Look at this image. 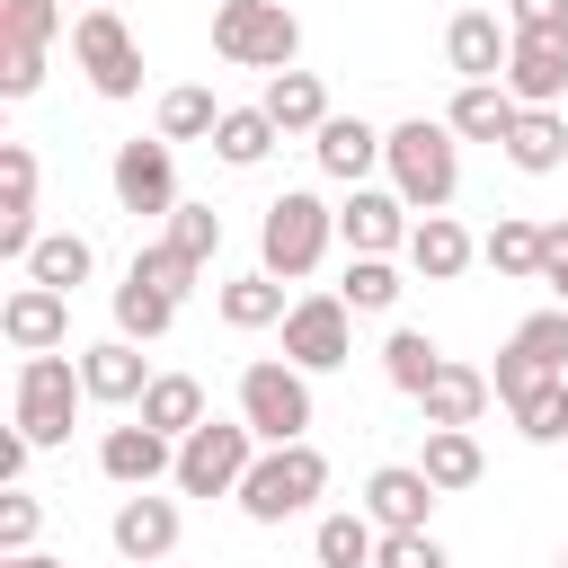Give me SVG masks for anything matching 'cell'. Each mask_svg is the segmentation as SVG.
Segmentation results:
<instances>
[{"mask_svg": "<svg viewBox=\"0 0 568 568\" xmlns=\"http://www.w3.org/2000/svg\"><path fill=\"white\" fill-rule=\"evenodd\" d=\"M373 550H382V524L364 506H337V515L311 524V559L320 568H373Z\"/></svg>", "mask_w": 568, "mask_h": 568, "instance_id": "cell-27", "label": "cell"}, {"mask_svg": "<svg viewBox=\"0 0 568 568\" xmlns=\"http://www.w3.org/2000/svg\"><path fill=\"white\" fill-rule=\"evenodd\" d=\"M36 240H44L36 231V151L27 142H0V257L27 266Z\"/></svg>", "mask_w": 568, "mask_h": 568, "instance_id": "cell-18", "label": "cell"}, {"mask_svg": "<svg viewBox=\"0 0 568 568\" xmlns=\"http://www.w3.org/2000/svg\"><path fill=\"white\" fill-rule=\"evenodd\" d=\"M178 497H160V488H133L115 515H106V541H115V559H133V568H160V559H178Z\"/></svg>", "mask_w": 568, "mask_h": 568, "instance_id": "cell-12", "label": "cell"}, {"mask_svg": "<svg viewBox=\"0 0 568 568\" xmlns=\"http://www.w3.org/2000/svg\"><path fill=\"white\" fill-rule=\"evenodd\" d=\"M382 169H390V186L408 195V213H444L453 186H462V133H453L444 115H408V124H390V142H382Z\"/></svg>", "mask_w": 568, "mask_h": 568, "instance_id": "cell-1", "label": "cell"}, {"mask_svg": "<svg viewBox=\"0 0 568 568\" xmlns=\"http://www.w3.org/2000/svg\"><path fill=\"white\" fill-rule=\"evenodd\" d=\"M98 470H106V479L133 497V488L178 479V444H169L160 426H142V417H133V426H106V435H98Z\"/></svg>", "mask_w": 568, "mask_h": 568, "instance_id": "cell-13", "label": "cell"}, {"mask_svg": "<svg viewBox=\"0 0 568 568\" xmlns=\"http://www.w3.org/2000/svg\"><path fill=\"white\" fill-rule=\"evenodd\" d=\"M506 355L515 364H532V373H568V311L550 302V311H532L515 337H506Z\"/></svg>", "mask_w": 568, "mask_h": 568, "instance_id": "cell-38", "label": "cell"}, {"mask_svg": "<svg viewBox=\"0 0 568 568\" xmlns=\"http://www.w3.org/2000/svg\"><path fill=\"white\" fill-rule=\"evenodd\" d=\"M524 444H568V382H541L524 408H506Z\"/></svg>", "mask_w": 568, "mask_h": 568, "instance_id": "cell-39", "label": "cell"}, {"mask_svg": "<svg viewBox=\"0 0 568 568\" xmlns=\"http://www.w3.org/2000/svg\"><path fill=\"white\" fill-rule=\"evenodd\" d=\"M133 417H142V426H160L169 444H186V435L204 426V382H195V373H160V382L142 390V408H133Z\"/></svg>", "mask_w": 568, "mask_h": 568, "instance_id": "cell-30", "label": "cell"}, {"mask_svg": "<svg viewBox=\"0 0 568 568\" xmlns=\"http://www.w3.org/2000/svg\"><path fill=\"white\" fill-rule=\"evenodd\" d=\"M355 355V311L337 302V293H302L293 311H284V364H302V373H337Z\"/></svg>", "mask_w": 568, "mask_h": 568, "instance_id": "cell-9", "label": "cell"}, {"mask_svg": "<svg viewBox=\"0 0 568 568\" xmlns=\"http://www.w3.org/2000/svg\"><path fill=\"white\" fill-rule=\"evenodd\" d=\"M27 462H36V444L9 426V435H0V488H18V479H27Z\"/></svg>", "mask_w": 568, "mask_h": 568, "instance_id": "cell-47", "label": "cell"}, {"mask_svg": "<svg viewBox=\"0 0 568 568\" xmlns=\"http://www.w3.org/2000/svg\"><path fill=\"white\" fill-rule=\"evenodd\" d=\"M124 275H142L151 293H169V302H186L204 266H195V257H186V248H178V240L160 231V240H142V248H133V266H124Z\"/></svg>", "mask_w": 568, "mask_h": 568, "instance_id": "cell-37", "label": "cell"}, {"mask_svg": "<svg viewBox=\"0 0 568 568\" xmlns=\"http://www.w3.org/2000/svg\"><path fill=\"white\" fill-rule=\"evenodd\" d=\"M417 470H426L444 497H462V488H479V479H488V453H479V435H470V426H426Z\"/></svg>", "mask_w": 568, "mask_h": 568, "instance_id": "cell-23", "label": "cell"}, {"mask_svg": "<svg viewBox=\"0 0 568 568\" xmlns=\"http://www.w3.org/2000/svg\"><path fill=\"white\" fill-rule=\"evenodd\" d=\"M435 497H444V488H435V479H426L417 462H382V470L364 479V497H355V506H364V515H373L382 532H426Z\"/></svg>", "mask_w": 568, "mask_h": 568, "instance_id": "cell-16", "label": "cell"}, {"mask_svg": "<svg viewBox=\"0 0 568 568\" xmlns=\"http://www.w3.org/2000/svg\"><path fill=\"white\" fill-rule=\"evenodd\" d=\"M479 266H497V275H515V284H541V222L497 213V222L479 231Z\"/></svg>", "mask_w": 568, "mask_h": 568, "instance_id": "cell-28", "label": "cell"}, {"mask_svg": "<svg viewBox=\"0 0 568 568\" xmlns=\"http://www.w3.org/2000/svg\"><path fill=\"white\" fill-rule=\"evenodd\" d=\"M213 311H222V328H240V337H257V328H284V284L257 266V275H231L222 293H213Z\"/></svg>", "mask_w": 568, "mask_h": 568, "instance_id": "cell-25", "label": "cell"}, {"mask_svg": "<svg viewBox=\"0 0 568 568\" xmlns=\"http://www.w3.org/2000/svg\"><path fill=\"white\" fill-rule=\"evenodd\" d=\"M53 36H62V0H0V44L53 53Z\"/></svg>", "mask_w": 568, "mask_h": 568, "instance_id": "cell-40", "label": "cell"}, {"mask_svg": "<svg viewBox=\"0 0 568 568\" xmlns=\"http://www.w3.org/2000/svg\"><path fill=\"white\" fill-rule=\"evenodd\" d=\"M515 36H568V0H506Z\"/></svg>", "mask_w": 568, "mask_h": 568, "instance_id": "cell-45", "label": "cell"}, {"mask_svg": "<svg viewBox=\"0 0 568 568\" xmlns=\"http://www.w3.org/2000/svg\"><path fill=\"white\" fill-rule=\"evenodd\" d=\"M275 142H284V133H275L266 106H222V124H213V160H222V169H257Z\"/></svg>", "mask_w": 568, "mask_h": 568, "instance_id": "cell-34", "label": "cell"}, {"mask_svg": "<svg viewBox=\"0 0 568 568\" xmlns=\"http://www.w3.org/2000/svg\"><path fill=\"white\" fill-rule=\"evenodd\" d=\"M36 89H44V53H36V44H0V98L27 106Z\"/></svg>", "mask_w": 568, "mask_h": 568, "instance_id": "cell-43", "label": "cell"}, {"mask_svg": "<svg viewBox=\"0 0 568 568\" xmlns=\"http://www.w3.org/2000/svg\"><path fill=\"white\" fill-rule=\"evenodd\" d=\"M444 62H453L462 80H506V62H515V27H506V9H453V27H444Z\"/></svg>", "mask_w": 568, "mask_h": 568, "instance_id": "cell-14", "label": "cell"}, {"mask_svg": "<svg viewBox=\"0 0 568 568\" xmlns=\"http://www.w3.org/2000/svg\"><path fill=\"white\" fill-rule=\"evenodd\" d=\"M257 106L275 115V133H320V124H328V89H320V71H275Z\"/></svg>", "mask_w": 568, "mask_h": 568, "instance_id": "cell-31", "label": "cell"}, {"mask_svg": "<svg viewBox=\"0 0 568 568\" xmlns=\"http://www.w3.org/2000/svg\"><path fill=\"white\" fill-rule=\"evenodd\" d=\"M408 195L399 186H346V204H337V240H346V257H408Z\"/></svg>", "mask_w": 568, "mask_h": 568, "instance_id": "cell-11", "label": "cell"}, {"mask_svg": "<svg viewBox=\"0 0 568 568\" xmlns=\"http://www.w3.org/2000/svg\"><path fill=\"white\" fill-rule=\"evenodd\" d=\"M559 568H568V550H559Z\"/></svg>", "mask_w": 568, "mask_h": 568, "instance_id": "cell-50", "label": "cell"}, {"mask_svg": "<svg viewBox=\"0 0 568 568\" xmlns=\"http://www.w3.org/2000/svg\"><path fill=\"white\" fill-rule=\"evenodd\" d=\"M106 186H115V204L124 213H178L186 195H178V151L151 133H133V142H115V160H106Z\"/></svg>", "mask_w": 568, "mask_h": 568, "instance_id": "cell-10", "label": "cell"}, {"mask_svg": "<svg viewBox=\"0 0 568 568\" xmlns=\"http://www.w3.org/2000/svg\"><path fill=\"white\" fill-rule=\"evenodd\" d=\"M328 497V453L320 444H266L257 470L240 479V515L248 524H293Z\"/></svg>", "mask_w": 568, "mask_h": 568, "instance_id": "cell-3", "label": "cell"}, {"mask_svg": "<svg viewBox=\"0 0 568 568\" xmlns=\"http://www.w3.org/2000/svg\"><path fill=\"white\" fill-rule=\"evenodd\" d=\"M80 382H89L98 408H142V390H151L160 373H151V355H142L133 337H98V346H80Z\"/></svg>", "mask_w": 568, "mask_h": 568, "instance_id": "cell-17", "label": "cell"}, {"mask_svg": "<svg viewBox=\"0 0 568 568\" xmlns=\"http://www.w3.org/2000/svg\"><path fill=\"white\" fill-rule=\"evenodd\" d=\"M0 337H9L18 355H62V346H71V293L18 284V293L0 302Z\"/></svg>", "mask_w": 568, "mask_h": 568, "instance_id": "cell-15", "label": "cell"}, {"mask_svg": "<svg viewBox=\"0 0 568 568\" xmlns=\"http://www.w3.org/2000/svg\"><path fill=\"white\" fill-rule=\"evenodd\" d=\"M80 399H89V382H80V355H18V390H9V426L44 453V444H62L71 435V417H80Z\"/></svg>", "mask_w": 568, "mask_h": 568, "instance_id": "cell-5", "label": "cell"}, {"mask_svg": "<svg viewBox=\"0 0 568 568\" xmlns=\"http://www.w3.org/2000/svg\"><path fill=\"white\" fill-rule=\"evenodd\" d=\"M541 284H550V302L568 311V222H541Z\"/></svg>", "mask_w": 568, "mask_h": 568, "instance_id": "cell-46", "label": "cell"}, {"mask_svg": "<svg viewBox=\"0 0 568 568\" xmlns=\"http://www.w3.org/2000/svg\"><path fill=\"white\" fill-rule=\"evenodd\" d=\"M169 240H178V248L204 266V257L222 248V213H213V204H178V213H169Z\"/></svg>", "mask_w": 568, "mask_h": 568, "instance_id": "cell-42", "label": "cell"}, {"mask_svg": "<svg viewBox=\"0 0 568 568\" xmlns=\"http://www.w3.org/2000/svg\"><path fill=\"white\" fill-rule=\"evenodd\" d=\"M506 160H515L524 178L568 169V115H559V106H524V115H515V133H506Z\"/></svg>", "mask_w": 568, "mask_h": 568, "instance_id": "cell-24", "label": "cell"}, {"mask_svg": "<svg viewBox=\"0 0 568 568\" xmlns=\"http://www.w3.org/2000/svg\"><path fill=\"white\" fill-rule=\"evenodd\" d=\"M488 399H497V382H488L479 364H444V373H435V390H426L417 408H426V426H479V417H488Z\"/></svg>", "mask_w": 568, "mask_h": 568, "instance_id": "cell-26", "label": "cell"}, {"mask_svg": "<svg viewBox=\"0 0 568 568\" xmlns=\"http://www.w3.org/2000/svg\"><path fill=\"white\" fill-rule=\"evenodd\" d=\"M71 62L89 71L98 98H115V106L142 98V36H133L115 9H80V18H71Z\"/></svg>", "mask_w": 568, "mask_h": 568, "instance_id": "cell-8", "label": "cell"}, {"mask_svg": "<svg viewBox=\"0 0 568 568\" xmlns=\"http://www.w3.org/2000/svg\"><path fill=\"white\" fill-rule=\"evenodd\" d=\"M515 115H524V106H515L506 80H462L453 106H444V124H453L462 142H497V151H506V133H515Z\"/></svg>", "mask_w": 568, "mask_h": 568, "instance_id": "cell-21", "label": "cell"}, {"mask_svg": "<svg viewBox=\"0 0 568 568\" xmlns=\"http://www.w3.org/2000/svg\"><path fill=\"white\" fill-rule=\"evenodd\" d=\"M506 89H515V106H559L568 98V36H515Z\"/></svg>", "mask_w": 568, "mask_h": 568, "instance_id": "cell-20", "label": "cell"}, {"mask_svg": "<svg viewBox=\"0 0 568 568\" xmlns=\"http://www.w3.org/2000/svg\"><path fill=\"white\" fill-rule=\"evenodd\" d=\"M89 266H98V248H89L80 231H44V240L27 248V266H18V275H27V284H53V293H80V284H89Z\"/></svg>", "mask_w": 568, "mask_h": 568, "instance_id": "cell-33", "label": "cell"}, {"mask_svg": "<svg viewBox=\"0 0 568 568\" xmlns=\"http://www.w3.org/2000/svg\"><path fill=\"white\" fill-rule=\"evenodd\" d=\"M160 568H169V559H160Z\"/></svg>", "mask_w": 568, "mask_h": 568, "instance_id": "cell-51", "label": "cell"}, {"mask_svg": "<svg viewBox=\"0 0 568 568\" xmlns=\"http://www.w3.org/2000/svg\"><path fill=\"white\" fill-rule=\"evenodd\" d=\"M470 257H479V240H470L453 213H417V231H408V266H417L426 284H453V275H470Z\"/></svg>", "mask_w": 568, "mask_h": 568, "instance_id": "cell-22", "label": "cell"}, {"mask_svg": "<svg viewBox=\"0 0 568 568\" xmlns=\"http://www.w3.org/2000/svg\"><path fill=\"white\" fill-rule=\"evenodd\" d=\"M444 364H453V355H444L426 328H390V337H382V382H390V390H408V399H426Z\"/></svg>", "mask_w": 568, "mask_h": 568, "instance_id": "cell-29", "label": "cell"}, {"mask_svg": "<svg viewBox=\"0 0 568 568\" xmlns=\"http://www.w3.org/2000/svg\"><path fill=\"white\" fill-rule=\"evenodd\" d=\"M213 124H222V98H213L204 80L160 89V115H151V133H160V142H213Z\"/></svg>", "mask_w": 568, "mask_h": 568, "instance_id": "cell-32", "label": "cell"}, {"mask_svg": "<svg viewBox=\"0 0 568 568\" xmlns=\"http://www.w3.org/2000/svg\"><path fill=\"white\" fill-rule=\"evenodd\" d=\"M62 9H71V0H62ZM80 9H115V0H80Z\"/></svg>", "mask_w": 568, "mask_h": 568, "instance_id": "cell-49", "label": "cell"}, {"mask_svg": "<svg viewBox=\"0 0 568 568\" xmlns=\"http://www.w3.org/2000/svg\"><path fill=\"white\" fill-rule=\"evenodd\" d=\"M36 532H44V506H36L27 488H0V559L36 550Z\"/></svg>", "mask_w": 568, "mask_h": 568, "instance_id": "cell-41", "label": "cell"}, {"mask_svg": "<svg viewBox=\"0 0 568 568\" xmlns=\"http://www.w3.org/2000/svg\"><path fill=\"white\" fill-rule=\"evenodd\" d=\"M257 435L248 417H204L186 444H178V497H240V479L257 470Z\"/></svg>", "mask_w": 568, "mask_h": 568, "instance_id": "cell-7", "label": "cell"}, {"mask_svg": "<svg viewBox=\"0 0 568 568\" xmlns=\"http://www.w3.org/2000/svg\"><path fill=\"white\" fill-rule=\"evenodd\" d=\"M328 240H337V204H320L311 186H284V195L266 204V222H257V266H266L275 284H302V275L328 257Z\"/></svg>", "mask_w": 568, "mask_h": 568, "instance_id": "cell-2", "label": "cell"}, {"mask_svg": "<svg viewBox=\"0 0 568 568\" xmlns=\"http://www.w3.org/2000/svg\"><path fill=\"white\" fill-rule=\"evenodd\" d=\"M373 568H453V559H444V541H435V532H382Z\"/></svg>", "mask_w": 568, "mask_h": 568, "instance_id": "cell-44", "label": "cell"}, {"mask_svg": "<svg viewBox=\"0 0 568 568\" xmlns=\"http://www.w3.org/2000/svg\"><path fill=\"white\" fill-rule=\"evenodd\" d=\"M382 142H390V133H373L364 115H328V124L311 133V160H320L337 186H364V178L382 169Z\"/></svg>", "mask_w": 568, "mask_h": 568, "instance_id": "cell-19", "label": "cell"}, {"mask_svg": "<svg viewBox=\"0 0 568 568\" xmlns=\"http://www.w3.org/2000/svg\"><path fill=\"white\" fill-rule=\"evenodd\" d=\"M213 53L231 62V71H293V53H302V18L284 9V0H213Z\"/></svg>", "mask_w": 568, "mask_h": 568, "instance_id": "cell-4", "label": "cell"}, {"mask_svg": "<svg viewBox=\"0 0 568 568\" xmlns=\"http://www.w3.org/2000/svg\"><path fill=\"white\" fill-rule=\"evenodd\" d=\"M399 266L390 257H346V284H337V302L355 311V320H382V311H399Z\"/></svg>", "mask_w": 568, "mask_h": 568, "instance_id": "cell-35", "label": "cell"}, {"mask_svg": "<svg viewBox=\"0 0 568 568\" xmlns=\"http://www.w3.org/2000/svg\"><path fill=\"white\" fill-rule=\"evenodd\" d=\"M0 568H62L53 550H18V559H0Z\"/></svg>", "mask_w": 568, "mask_h": 568, "instance_id": "cell-48", "label": "cell"}, {"mask_svg": "<svg viewBox=\"0 0 568 568\" xmlns=\"http://www.w3.org/2000/svg\"><path fill=\"white\" fill-rule=\"evenodd\" d=\"M169 328H178V302H169V293H151L142 275H124V284H115V337L151 346V337H169Z\"/></svg>", "mask_w": 568, "mask_h": 568, "instance_id": "cell-36", "label": "cell"}, {"mask_svg": "<svg viewBox=\"0 0 568 568\" xmlns=\"http://www.w3.org/2000/svg\"><path fill=\"white\" fill-rule=\"evenodd\" d=\"M240 417L257 444H311V373L284 355L240 364Z\"/></svg>", "mask_w": 568, "mask_h": 568, "instance_id": "cell-6", "label": "cell"}]
</instances>
